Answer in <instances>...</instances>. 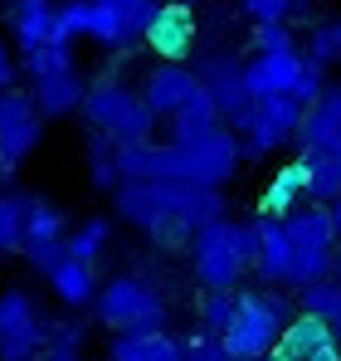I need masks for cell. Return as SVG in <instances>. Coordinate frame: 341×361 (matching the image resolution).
I'll return each mask as SVG.
<instances>
[{
    "label": "cell",
    "mask_w": 341,
    "mask_h": 361,
    "mask_svg": "<svg viewBox=\"0 0 341 361\" xmlns=\"http://www.w3.org/2000/svg\"><path fill=\"white\" fill-rule=\"evenodd\" d=\"M302 68H307V59L297 49H278V54H254L244 63V78H249L254 98H273V93H292L297 88Z\"/></svg>",
    "instance_id": "14"
},
{
    "label": "cell",
    "mask_w": 341,
    "mask_h": 361,
    "mask_svg": "<svg viewBox=\"0 0 341 361\" xmlns=\"http://www.w3.org/2000/svg\"><path fill=\"white\" fill-rule=\"evenodd\" d=\"M49 342V322L39 317L25 288L0 293V361H35Z\"/></svg>",
    "instance_id": "9"
},
{
    "label": "cell",
    "mask_w": 341,
    "mask_h": 361,
    "mask_svg": "<svg viewBox=\"0 0 341 361\" xmlns=\"http://www.w3.org/2000/svg\"><path fill=\"white\" fill-rule=\"evenodd\" d=\"M273 361H341V342L332 337V327L322 317L297 312L273 347Z\"/></svg>",
    "instance_id": "11"
},
{
    "label": "cell",
    "mask_w": 341,
    "mask_h": 361,
    "mask_svg": "<svg viewBox=\"0 0 341 361\" xmlns=\"http://www.w3.org/2000/svg\"><path fill=\"white\" fill-rule=\"evenodd\" d=\"M322 93H327V68L307 63V68H302V78H297V88H292V98H297L302 108H312V103H317Z\"/></svg>",
    "instance_id": "36"
},
{
    "label": "cell",
    "mask_w": 341,
    "mask_h": 361,
    "mask_svg": "<svg viewBox=\"0 0 341 361\" xmlns=\"http://www.w3.org/2000/svg\"><path fill=\"white\" fill-rule=\"evenodd\" d=\"M307 161V200L312 205H332L341 200V142L337 147H317V152H302Z\"/></svg>",
    "instance_id": "22"
},
{
    "label": "cell",
    "mask_w": 341,
    "mask_h": 361,
    "mask_svg": "<svg viewBox=\"0 0 341 361\" xmlns=\"http://www.w3.org/2000/svg\"><path fill=\"white\" fill-rule=\"evenodd\" d=\"M195 78H200V88L210 93V103L220 108V122L239 132V122L249 118V108H254V93H249V78H244V63L225 54V49H205V54H195Z\"/></svg>",
    "instance_id": "8"
},
{
    "label": "cell",
    "mask_w": 341,
    "mask_h": 361,
    "mask_svg": "<svg viewBox=\"0 0 341 361\" xmlns=\"http://www.w3.org/2000/svg\"><path fill=\"white\" fill-rule=\"evenodd\" d=\"M302 312L322 317V322L332 327V337L341 342V283H337V279H327V283L307 288V293H302Z\"/></svg>",
    "instance_id": "28"
},
{
    "label": "cell",
    "mask_w": 341,
    "mask_h": 361,
    "mask_svg": "<svg viewBox=\"0 0 341 361\" xmlns=\"http://www.w3.org/2000/svg\"><path fill=\"white\" fill-rule=\"evenodd\" d=\"M83 122L93 127V132H103V137H113L117 147H127V142H151V132H156V113L142 103V93H132L127 83H93L88 93H83Z\"/></svg>",
    "instance_id": "6"
},
{
    "label": "cell",
    "mask_w": 341,
    "mask_h": 361,
    "mask_svg": "<svg viewBox=\"0 0 341 361\" xmlns=\"http://www.w3.org/2000/svg\"><path fill=\"white\" fill-rule=\"evenodd\" d=\"M307 63H317V68H332L341 63V15H327V20H317L312 30H307Z\"/></svg>",
    "instance_id": "27"
},
{
    "label": "cell",
    "mask_w": 341,
    "mask_h": 361,
    "mask_svg": "<svg viewBox=\"0 0 341 361\" xmlns=\"http://www.w3.org/2000/svg\"><path fill=\"white\" fill-rule=\"evenodd\" d=\"M44 279H49V288H54V298L63 302V307H93V298H98L93 264H83V259H68V254H63Z\"/></svg>",
    "instance_id": "20"
},
{
    "label": "cell",
    "mask_w": 341,
    "mask_h": 361,
    "mask_svg": "<svg viewBox=\"0 0 341 361\" xmlns=\"http://www.w3.org/2000/svg\"><path fill=\"white\" fill-rule=\"evenodd\" d=\"M54 15H58L54 0H10V35H15V44L25 54L49 44L54 39Z\"/></svg>",
    "instance_id": "18"
},
{
    "label": "cell",
    "mask_w": 341,
    "mask_h": 361,
    "mask_svg": "<svg viewBox=\"0 0 341 361\" xmlns=\"http://www.w3.org/2000/svg\"><path fill=\"white\" fill-rule=\"evenodd\" d=\"M259 259V230L239 220H215L190 240V274L205 293H239V279Z\"/></svg>",
    "instance_id": "2"
},
{
    "label": "cell",
    "mask_w": 341,
    "mask_h": 361,
    "mask_svg": "<svg viewBox=\"0 0 341 361\" xmlns=\"http://www.w3.org/2000/svg\"><path fill=\"white\" fill-rule=\"evenodd\" d=\"M278 49H297L287 25H254V54H278Z\"/></svg>",
    "instance_id": "34"
},
{
    "label": "cell",
    "mask_w": 341,
    "mask_h": 361,
    "mask_svg": "<svg viewBox=\"0 0 341 361\" xmlns=\"http://www.w3.org/2000/svg\"><path fill=\"white\" fill-rule=\"evenodd\" d=\"M113 205L156 244H190L200 230L225 220V195L190 180H127L113 190Z\"/></svg>",
    "instance_id": "1"
},
{
    "label": "cell",
    "mask_w": 341,
    "mask_h": 361,
    "mask_svg": "<svg viewBox=\"0 0 341 361\" xmlns=\"http://www.w3.org/2000/svg\"><path fill=\"white\" fill-rule=\"evenodd\" d=\"M113 361H185V347L166 332H137L113 337Z\"/></svg>",
    "instance_id": "23"
},
{
    "label": "cell",
    "mask_w": 341,
    "mask_h": 361,
    "mask_svg": "<svg viewBox=\"0 0 341 361\" xmlns=\"http://www.w3.org/2000/svg\"><path fill=\"white\" fill-rule=\"evenodd\" d=\"M175 5H190V10H195V0H175Z\"/></svg>",
    "instance_id": "40"
},
{
    "label": "cell",
    "mask_w": 341,
    "mask_h": 361,
    "mask_svg": "<svg viewBox=\"0 0 341 361\" xmlns=\"http://www.w3.org/2000/svg\"><path fill=\"white\" fill-rule=\"evenodd\" d=\"M98 5H113V10H122L127 20H132V30H151V20L161 15V0H98Z\"/></svg>",
    "instance_id": "33"
},
{
    "label": "cell",
    "mask_w": 341,
    "mask_h": 361,
    "mask_svg": "<svg viewBox=\"0 0 341 361\" xmlns=\"http://www.w3.org/2000/svg\"><path fill=\"white\" fill-rule=\"evenodd\" d=\"M307 118V108L292 98V93H273V98H254L249 118L239 122V142H244V157H268L287 142H297V127Z\"/></svg>",
    "instance_id": "7"
},
{
    "label": "cell",
    "mask_w": 341,
    "mask_h": 361,
    "mask_svg": "<svg viewBox=\"0 0 341 361\" xmlns=\"http://www.w3.org/2000/svg\"><path fill=\"white\" fill-rule=\"evenodd\" d=\"M327 210H332V225H337V240H341V200H332Z\"/></svg>",
    "instance_id": "38"
},
{
    "label": "cell",
    "mask_w": 341,
    "mask_h": 361,
    "mask_svg": "<svg viewBox=\"0 0 341 361\" xmlns=\"http://www.w3.org/2000/svg\"><path fill=\"white\" fill-rule=\"evenodd\" d=\"M83 78L78 73H54V78H35L30 83V98L39 108V118H68L83 108Z\"/></svg>",
    "instance_id": "21"
},
{
    "label": "cell",
    "mask_w": 341,
    "mask_h": 361,
    "mask_svg": "<svg viewBox=\"0 0 341 361\" xmlns=\"http://www.w3.org/2000/svg\"><path fill=\"white\" fill-rule=\"evenodd\" d=\"M307 161L302 157H292L287 166H278L273 171V180H268V190H264V215H273V220H287L297 205H307Z\"/></svg>",
    "instance_id": "19"
},
{
    "label": "cell",
    "mask_w": 341,
    "mask_h": 361,
    "mask_svg": "<svg viewBox=\"0 0 341 361\" xmlns=\"http://www.w3.org/2000/svg\"><path fill=\"white\" fill-rule=\"evenodd\" d=\"M332 279H337V283H341V259H337V274H332Z\"/></svg>",
    "instance_id": "39"
},
{
    "label": "cell",
    "mask_w": 341,
    "mask_h": 361,
    "mask_svg": "<svg viewBox=\"0 0 341 361\" xmlns=\"http://www.w3.org/2000/svg\"><path fill=\"white\" fill-rule=\"evenodd\" d=\"M170 161H175V180L220 190L239 171V161H244V142H239L234 127H210V132L170 137Z\"/></svg>",
    "instance_id": "5"
},
{
    "label": "cell",
    "mask_w": 341,
    "mask_h": 361,
    "mask_svg": "<svg viewBox=\"0 0 341 361\" xmlns=\"http://www.w3.org/2000/svg\"><path fill=\"white\" fill-rule=\"evenodd\" d=\"M88 176H93L98 190L122 185V176H117V142L103 137V132H93V142H88Z\"/></svg>",
    "instance_id": "29"
},
{
    "label": "cell",
    "mask_w": 341,
    "mask_h": 361,
    "mask_svg": "<svg viewBox=\"0 0 341 361\" xmlns=\"http://www.w3.org/2000/svg\"><path fill=\"white\" fill-rule=\"evenodd\" d=\"M15 68H20V63H15V54H10V44L0 39V93L15 83Z\"/></svg>",
    "instance_id": "37"
},
{
    "label": "cell",
    "mask_w": 341,
    "mask_h": 361,
    "mask_svg": "<svg viewBox=\"0 0 341 361\" xmlns=\"http://www.w3.org/2000/svg\"><path fill=\"white\" fill-rule=\"evenodd\" d=\"M142 39L151 44V54H156L161 63H185V59H190V49H195V10L166 0L161 15L151 20V30H147Z\"/></svg>",
    "instance_id": "13"
},
{
    "label": "cell",
    "mask_w": 341,
    "mask_h": 361,
    "mask_svg": "<svg viewBox=\"0 0 341 361\" xmlns=\"http://www.w3.org/2000/svg\"><path fill=\"white\" fill-rule=\"evenodd\" d=\"M25 73H30V83L35 78H54V73H73V44H39V49H30L25 54Z\"/></svg>",
    "instance_id": "30"
},
{
    "label": "cell",
    "mask_w": 341,
    "mask_h": 361,
    "mask_svg": "<svg viewBox=\"0 0 341 361\" xmlns=\"http://www.w3.org/2000/svg\"><path fill=\"white\" fill-rule=\"evenodd\" d=\"M108 244H113V220H108V215H88L83 225H73V230H68V240H63V249H68V259L98 264Z\"/></svg>",
    "instance_id": "25"
},
{
    "label": "cell",
    "mask_w": 341,
    "mask_h": 361,
    "mask_svg": "<svg viewBox=\"0 0 341 361\" xmlns=\"http://www.w3.org/2000/svg\"><path fill=\"white\" fill-rule=\"evenodd\" d=\"M254 230H259V259H254V274L264 279V288H287V269H292V240H287L283 220L259 215V220H254Z\"/></svg>",
    "instance_id": "15"
},
{
    "label": "cell",
    "mask_w": 341,
    "mask_h": 361,
    "mask_svg": "<svg viewBox=\"0 0 341 361\" xmlns=\"http://www.w3.org/2000/svg\"><path fill=\"white\" fill-rule=\"evenodd\" d=\"M93 317L113 332V337H137V332H166V298L147 283L122 274L113 283L98 288L93 298Z\"/></svg>",
    "instance_id": "4"
},
{
    "label": "cell",
    "mask_w": 341,
    "mask_h": 361,
    "mask_svg": "<svg viewBox=\"0 0 341 361\" xmlns=\"http://www.w3.org/2000/svg\"><path fill=\"white\" fill-rule=\"evenodd\" d=\"M254 361H273V357H254Z\"/></svg>",
    "instance_id": "41"
},
{
    "label": "cell",
    "mask_w": 341,
    "mask_h": 361,
    "mask_svg": "<svg viewBox=\"0 0 341 361\" xmlns=\"http://www.w3.org/2000/svg\"><path fill=\"white\" fill-rule=\"evenodd\" d=\"M234 317H239V293H205L200 298V332L225 337Z\"/></svg>",
    "instance_id": "31"
},
{
    "label": "cell",
    "mask_w": 341,
    "mask_h": 361,
    "mask_svg": "<svg viewBox=\"0 0 341 361\" xmlns=\"http://www.w3.org/2000/svg\"><path fill=\"white\" fill-rule=\"evenodd\" d=\"M68 240V215L49 205V200H39V195H30V210H25V244H63Z\"/></svg>",
    "instance_id": "24"
},
{
    "label": "cell",
    "mask_w": 341,
    "mask_h": 361,
    "mask_svg": "<svg viewBox=\"0 0 341 361\" xmlns=\"http://www.w3.org/2000/svg\"><path fill=\"white\" fill-rule=\"evenodd\" d=\"M180 347H185V361H234L229 347H225V337H210V332H200V327H195Z\"/></svg>",
    "instance_id": "32"
},
{
    "label": "cell",
    "mask_w": 341,
    "mask_h": 361,
    "mask_svg": "<svg viewBox=\"0 0 341 361\" xmlns=\"http://www.w3.org/2000/svg\"><path fill=\"white\" fill-rule=\"evenodd\" d=\"M39 142H44V118H39L35 98L20 93V88L0 93V171L15 176L20 161L35 157Z\"/></svg>",
    "instance_id": "10"
},
{
    "label": "cell",
    "mask_w": 341,
    "mask_h": 361,
    "mask_svg": "<svg viewBox=\"0 0 341 361\" xmlns=\"http://www.w3.org/2000/svg\"><path fill=\"white\" fill-rule=\"evenodd\" d=\"M5 93H10V88H5Z\"/></svg>",
    "instance_id": "42"
},
{
    "label": "cell",
    "mask_w": 341,
    "mask_h": 361,
    "mask_svg": "<svg viewBox=\"0 0 341 361\" xmlns=\"http://www.w3.org/2000/svg\"><path fill=\"white\" fill-rule=\"evenodd\" d=\"M292 5H297V0H244V15H249L254 25H283Z\"/></svg>",
    "instance_id": "35"
},
{
    "label": "cell",
    "mask_w": 341,
    "mask_h": 361,
    "mask_svg": "<svg viewBox=\"0 0 341 361\" xmlns=\"http://www.w3.org/2000/svg\"><path fill=\"white\" fill-rule=\"evenodd\" d=\"M287 240H292V249H307V254H337V225H332V210L327 205H297L292 215L283 220Z\"/></svg>",
    "instance_id": "16"
},
{
    "label": "cell",
    "mask_w": 341,
    "mask_h": 361,
    "mask_svg": "<svg viewBox=\"0 0 341 361\" xmlns=\"http://www.w3.org/2000/svg\"><path fill=\"white\" fill-rule=\"evenodd\" d=\"M25 210H30L25 190L0 195V254H25Z\"/></svg>",
    "instance_id": "26"
},
{
    "label": "cell",
    "mask_w": 341,
    "mask_h": 361,
    "mask_svg": "<svg viewBox=\"0 0 341 361\" xmlns=\"http://www.w3.org/2000/svg\"><path fill=\"white\" fill-rule=\"evenodd\" d=\"M337 88H341V83H337Z\"/></svg>",
    "instance_id": "43"
},
{
    "label": "cell",
    "mask_w": 341,
    "mask_h": 361,
    "mask_svg": "<svg viewBox=\"0 0 341 361\" xmlns=\"http://www.w3.org/2000/svg\"><path fill=\"white\" fill-rule=\"evenodd\" d=\"M292 298H283L278 288H259V293H239V317L229 322L225 347L234 361H254V357H273L278 337L292 322Z\"/></svg>",
    "instance_id": "3"
},
{
    "label": "cell",
    "mask_w": 341,
    "mask_h": 361,
    "mask_svg": "<svg viewBox=\"0 0 341 361\" xmlns=\"http://www.w3.org/2000/svg\"><path fill=\"white\" fill-rule=\"evenodd\" d=\"M200 93V78H195V68H185V63H156L151 73H147V83H142V103L161 118H175L190 98Z\"/></svg>",
    "instance_id": "12"
},
{
    "label": "cell",
    "mask_w": 341,
    "mask_h": 361,
    "mask_svg": "<svg viewBox=\"0 0 341 361\" xmlns=\"http://www.w3.org/2000/svg\"><path fill=\"white\" fill-rule=\"evenodd\" d=\"M341 142V88H327L312 108H307V118L297 127V157L302 152H317V147H337Z\"/></svg>",
    "instance_id": "17"
}]
</instances>
